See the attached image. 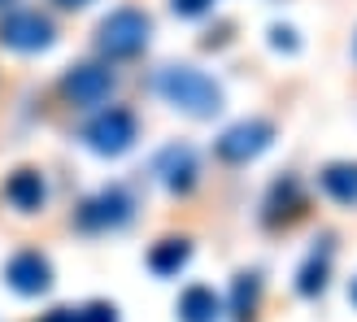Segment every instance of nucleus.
<instances>
[{
    "label": "nucleus",
    "instance_id": "2",
    "mask_svg": "<svg viewBox=\"0 0 357 322\" xmlns=\"http://www.w3.org/2000/svg\"><path fill=\"white\" fill-rule=\"evenodd\" d=\"M149 40H153V17L144 9H131V5L114 9L109 17H100V26H96V48L109 61H122V57L144 52Z\"/></svg>",
    "mask_w": 357,
    "mask_h": 322
},
{
    "label": "nucleus",
    "instance_id": "3",
    "mask_svg": "<svg viewBox=\"0 0 357 322\" xmlns=\"http://www.w3.org/2000/svg\"><path fill=\"white\" fill-rule=\"evenodd\" d=\"M135 139H139V127H135L131 109H100L83 127V144L92 148L96 157H122Z\"/></svg>",
    "mask_w": 357,
    "mask_h": 322
},
{
    "label": "nucleus",
    "instance_id": "17",
    "mask_svg": "<svg viewBox=\"0 0 357 322\" xmlns=\"http://www.w3.org/2000/svg\"><path fill=\"white\" fill-rule=\"evenodd\" d=\"M79 318H83V322H118V309L105 305V300H92V305L79 309Z\"/></svg>",
    "mask_w": 357,
    "mask_h": 322
},
{
    "label": "nucleus",
    "instance_id": "23",
    "mask_svg": "<svg viewBox=\"0 0 357 322\" xmlns=\"http://www.w3.org/2000/svg\"><path fill=\"white\" fill-rule=\"evenodd\" d=\"M353 57H357V40H353Z\"/></svg>",
    "mask_w": 357,
    "mask_h": 322
},
{
    "label": "nucleus",
    "instance_id": "13",
    "mask_svg": "<svg viewBox=\"0 0 357 322\" xmlns=\"http://www.w3.org/2000/svg\"><path fill=\"white\" fill-rule=\"evenodd\" d=\"M188 257H192V244L188 240H157L153 253H149V270L157 279H174L188 266Z\"/></svg>",
    "mask_w": 357,
    "mask_h": 322
},
{
    "label": "nucleus",
    "instance_id": "8",
    "mask_svg": "<svg viewBox=\"0 0 357 322\" xmlns=\"http://www.w3.org/2000/svg\"><path fill=\"white\" fill-rule=\"evenodd\" d=\"M5 283L17 296H44L52 288V266L40 248H22L5 261Z\"/></svg>",
    "mask_w": 357,
    "mask_h": 322
},
{
    "label": "nucleus",
    "instance_id": "22",
    "mask_svg": "<svg viewBox=\"0 0 357 322\" xmlns=\"http://www.w3.org/2000/svg\"><path fill=\"white\" fill-rule=\"evenodd\" d=\"M349 300H353V305H357V275L349 279Z\"/></svg>",
    "mask_w": 357,
    "mask_h": 322
},
{
    "label": "nucleus",
    "instance_id": "5",
    "mask_svg": "<svg viewBox=\"0 0 357 322\" xmlns=\"http://www.w3.org/2000/svg\"><path fill=\"white\" fill-rule=\"evenodd\" d=\"M61 96L75 105V109H100V105H109V96H114V70L96 66V61L70 66L66 79H61Z\"/></svg>",
    "mask_w": 357,
    "mask_h": 322
},
{
    "label": "nucleus",
    "instance_id": "21",
    "mask_svg": "<svg viewBox=\"0 0 357 322\" xmlns=\"http://www.w3.org/2000/svg\"><path fill=\"white\" fill-rule=\"evenodd\" d=\"M57 5H66V9H83L87 0H57Z\"/></svg>",
    "mask_w": 357,
    "mask_h": 322
},
{
    "label": "nucleus",
    "instance_id": "10",
    "mask_svg": "<svg viewBox=\"0 0 357 322\" xmlns=\"http://www.w3.org/2000/svg\"><path fill=\"white\" fill-rule=\"evenodd\" d=\"M5 201H9L17 213H40L44 201H48V183H44V174H40V170H31V166L13 170V174L5 178Z\"/></svg>",
    "mask_w": 357,
    "mask_h": 322
},
{
    "label": "nucleus",
    "instance_id": "6",
    "mask_svg": "<svg viewBox=\"0 0 357 322\" xmlns=\"http://www.w3.org/2000/svg\"><path fill=\"white\" fill-rule=\"evenodd\" d=\"M271 144H275V122H266V118H244V122H236V127H227V131L218 135L213 153H218L222 161H231V166H244V161L261 157Z\"/></svg>",
    "mask_w": 357,
    "mask_h": 322
},
{
    "label": "nucleus",
    "instance_id": "14",
    "mask_svg": "<svg viewBox=\"0 0 357 322\" xmlns=\"http://www.w3.org/2000/svg\"><path fill=\"white\" fill-rule=\"evenodd\" d=\"M327 275H331V244L323 240V248H314L305 257V266L296 270V292L301 296H318L327 288Z\"/></svg>",
    "mask_w": 357,
    "mask_h": 322
},
{
    "label": "nucleus",
    "instance_id": "16",
    "mask_svg": "<svg viewBox=\"0 0 357 322\" xmlns=\"http://www.w3.org/2000/svg\"><path fill=\"white\" fill-rule=\"evenodd\" d=\"M257 292H261L257 275H236V283H231V314L248 318V314H253V305H257Z\"/></svg>",
    "mask_w": 357,
    "mask_h": 322
},
{
    "label": "nucleus",
    "instance_id": "11",
    "mask_svg": "<svg viewBox=\"0 0 357 322\" xmlns=\"http://www.w3.org/2000/svg\"><path fill=\"white\" fill-rule=\"evenodd\" d=\"M178 322H218L222 318V296L209 288V283H192V288L178 292V305H174Z\"/></svg>",
    "mask_w": 357,
    "mask_h": 322
},
{
    "label": "nucleus",
    "instance_id": "18",
    "mask_svg": "<svg viewBox=\"0 0 357 322\" xmlns=\"http://www.w3.org/2000/svg\"><path fill=\"white\" fill-rule=\"evenodd\" d=\"M271 48H283V52H296L301 40H296V31L292 26H271Z\"/></svg>",
    "mask_w": 357,
    "mask_h": 322
},
{
    "label": "nucleus",
    "instance_id": "15",
    "mask_svg": "<svg viewBox=\"0 0 357 322\" xmlns=\"http://www.w3.org/2000/svg\"><path fill=\"white\" fill-rule=\"evenodd\" d=\"M301 213V183L288 174V178H279V183L271 187V201H266V222H288Z\"/></svg>",
    "mask_w": 357,
    "mask_h": 322
},
{
    "label": "nucleus",
    "instance_id": "4",
    "mask_svg": "<svg viewBox=\"0 0 357 322\" xmlns=\"http://www.w3.org/2000/svg\"><path fill=\"white\" fill-rule=\"evenodd\" d=\"M52 40H57V26L40 9H13L0 17V48L9 52H44L52 48Z\"/></svg>",
    "mask_w": 357,
    "mask_h": 322
},
{
    "label": "nucleus",
    "instance_id": "24",
    "mask_svg": "<svg viewBox=\"0 0 357 322\" xmlns=\"http://www.w3.org/2000/svg\"><path fill=\"white\" fill-rule=\"evenodd\" d=\"M0 5H9V0H0Z\"/></svg>",
    "mask_w": 357,
    "mask_h": 322
},
{
    "label": "nucleus",
    "instance_id": "1",
    "mask_svg": "<svg viewBox=\"0 0 357 322\" xmlns=\"http://www.w3.org/2000/svg\"><path fill=\"white\" fill-rule=\"evenodd\" d=\"M157 96H162L170 109L178 114H188V118H213V114H222V87L213 83L205 70H196V66H183V61H174V66H162L157 70Z\"/></svg>",
    "mask_w": 357,
    "mask_h": 322
},
{
    "label": "nucleus",
    "instance_id": "9",
    "mask_svg": "<svg viewBox=\"0 0 357 322\" xmlns=\"http://www.w3.org/2000/svg\"><path fill=\"white\" fill-rule=\"evenodd\" d=\"M153 174L166 192H192L196 174H201V161H196L192 144H166L162 153L153 157Z\"/></svg>",
    "mask_w": 357,
    "mask_h": 322
},
{
    "label": "nucleus",
    "instance_id": "20",
    "mask_svg": "<svg viewBox=\"0 0 357 322\" xmlns=\"http://www.w3.org/2000/svg\"><path fill=\"white\" fill-rule=\"evenodd\" d=\"M40 322H83V318H79V309H52V314H44Z\"/></svg>",
    "mask_w": 357,
    "mask_h": 322
},
{
    "label": "nucleus",
    "instance_id": "12",
    "mask_svg": "<svg viewBox=\"0 0 357 322\" xmlns=\"http://www.w3.org/2000/svg\"><path fill=\"white\" fill-rule=\"evenodd\" d=\"M318 183H323V192L331 196V201L357 205V161H331V166H323Z\"/></svg>",
    "mask_w": 357,
    "mask_h": 322
},
{
    "label": "nucleus",
    "instance_id": "7",
    "mask_svg": "<svg viewBox=\"0 0 357 322\" xmlns=\"http://www.w3.org/2000/svg\"><path fill=\"white\" fill-rule=\"evenodd\" d=\"M131 213H135L131 192L122 183H109V187H100L96 196H87L79 205V227L83 231H118V227L131 222Z\"/></svg>",
    "mask_w": 357,
    "mask_h": 322
},
{
    "label": "nucleus",
    "instance_id": "19",
    "mask_svg": "<svg viewBox=\"0 0 357 322\" xmlns=\"http://www.w3.org/2000/svg\"><path fill=\"white\" fill-rule=\"evenodd\" d=\"M170 9L178 17H201L205 9H213V0H170Z\"/></svg>",
    "mask_w": 357,
    "mask_h": 322
}]
</instances>
